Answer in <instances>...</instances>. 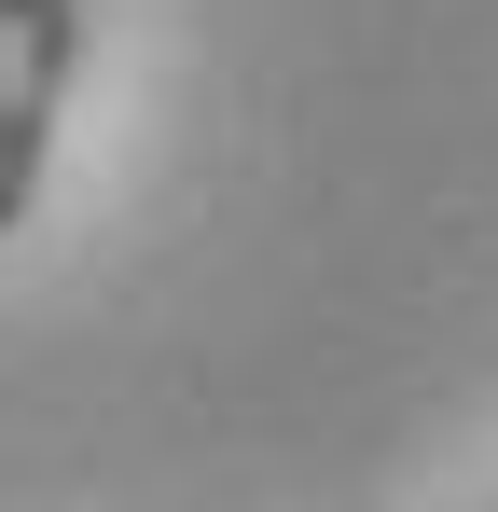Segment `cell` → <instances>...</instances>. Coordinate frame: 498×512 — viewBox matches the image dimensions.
<instances>
[{
	"label": "cell",
	"instance_id": "cell-1",
	"mask_svg": "<svg viewBox=\"0 0 498 512\" xmlns=\"http://www.w3.org/2000/svg\"><path fill=\"white\" fill-rule=\"evenodd\" d=\"M83 42L97 14L83 0H0V236L42 208V167H56V125H70Z\"/></svg>",
	"mask_w": 498,
	"mask_h": 512
}]
</instances>
